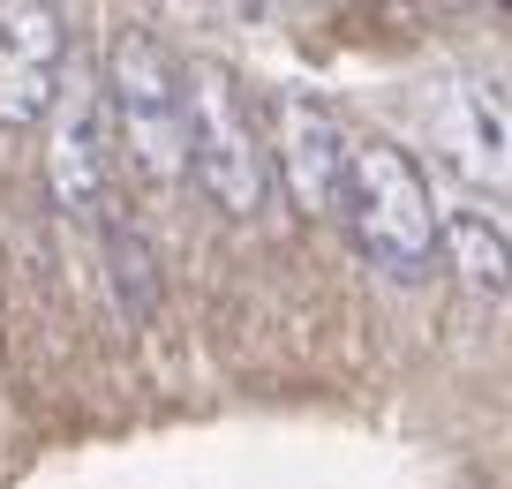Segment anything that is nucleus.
<instances>
[{"instance_id":"obj_1","label":"nucleus","mask_w":512,"mask_h":489,"mask_svg":"<svg viewBox=\"0 0 512 489\" xmlns=\"http://www.w3.org/2000/svg\"><path fill=\"white\" fill-rule=\"evenodd\" d=\"M181 151H189V174L211 196V211L256 219L272 204V151H264V128L226 61L181 68Z\"/></svg>"},{"instance_id":"obj_2","label":"nucleus","mask_w":512,"mask_h":489,"mask_svg":"<svg viewBox=\"0 0 512 489\" xmlns=\"http://www.w3.org/2000/svg\"><path fill=\"white\" fill-rule=\"evenodd\" d=\"M437 196L422 166L384 136L347 143V189H339V219L354 226V249L392 279H430L437 264Z\"/></svg>"},{"instance_id":"obj_3","label":"nucleus","mask_w":512,"mask_h":489,"mask_svg":"<svg viewBox=\"0 0 512 489\" xmlns=\"http://www.w3.org/2000/svg\"><path fill=\"white\" fill-rule=\"evenodd\" d=\"M98 91H106L113 151L136 166V181L174 189L189 174V151H181V61L159 46V31L121 23L106 46V83Z\"/></svg>"},{"instance_id":"obj_4","label":"nucleus","mask_w":512,"mask_h":489,"mask_svg":"<svg viewBox=\"0 0 512 489\" xmlns=\"http://www.w3.org/2000/svg\"><path fill=\"white\" fill-rule=\"evenodd\" d=\"M53 136H46V189L68 219H113V121H106V91L98 83H61L53 98Z\"/></svg>"},{"instance_id":"obj_5","label":"nucleus","mask_w":512,"mask_h":489,"mask_svg":"<svg viewBox=\"0 0 512 489\" xmlns=\"http://www.w3.org/2000/svg\"><path fill=\"white\" fill-rule=\"evenodd\" d=\"M347 128L317 91H279L272 98V166L287 181L302 219H339V189H347Z\"/></svg>"},{"instance_id":"obj_6","label":"nucleus","mask_w":512,"mask_h":489,"mask_svg":"<svg viewBox=\"0 0 512 489\" xmlns=\"http://www.w3.org/2000/svg\"><path fill=\"white\" fill-rule=\"evenodd\" d=\"M68 83V16L46 0L0 8V128H38Z\"/></svg>"},{"instance_id":"obj_7","label":"nucleus","mask_w":512,"mask_h":489,"mask_svg":"<svg viewBox=\"0 0 512 489\" xmlns=\"http://www.w3.org/2000/svg\"><path fill=\"white\" fill-rule=\"evenodd\" d=\"M430 143L460 181L475 189H512V106L490 83H445L430 98Z\"/></svg>"},{"instance_id":"obj_8","label":"nucleus","mask_w":512,"mask_h":489,"mask_svg":"<svg viewBox=\"0 0 512 489\" xmlns=\"http://www.w3.org/2000/svg\"><path fill=\"white\" fill-rule=\"evenodd\" d=\"M437 256L467 279V294H512V234L490 219V211H437Z\"/></svg>"},{"instance_id":"obj_9","label":"nucleus","mask_w":512,"mask_h":489,"mask_svg":"<svg viewBox=\"0 0 512 489\" xmlns=\"http://www.w3.org/2000/svg\"><path fill=\"white\" fill-rule=\"evenodd\" d=\"M106 264H113V294H121L128 324H151V309H159V264H151V241L128 219H106Z\"/></svg>"}]
</instances>
